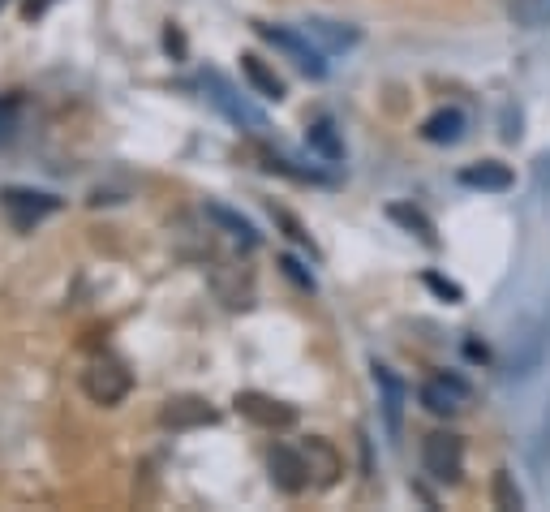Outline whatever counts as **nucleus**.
I'll list each match as a JSON object with an SVG mask.
<instances>
[{
    "label": "nucleus",
    "mask_w": 550,
    "mask_h": 512,
    "mask_svg": "<svg viewBox=\"0 0 550 512\" xmlns=\"http://www.w3.org/2000/svg\"><path fill=\"white\" fill-rule=\"evenodd\" d=\"M254 31L267 39L271 48H280L288 61H293L301 74H310V78H327V61H323V52H318L306 31H288V26H267V22H254Z\"/></svg>",
    "instance_id": "obj_1"
},
{
    "label": "nucleus",
    "mask_w": 550,
    "mask_h": 512,
    "mask_svg": "<svg viewBox=\"0 0 550 512\" xmlns=\"http://www.w3.org/2000/svg\"><path fill=\"white\" fill-rule=\"evenodd\" d=\"M0 207H5V216L13 229H35L39 220H48L52 211H61V198L48 194V190H22V186H9L0 190Z\"/></svg>",
    "instance_id": "obj_2"
},
{
    "label": "nucleus",
    "mask_w": 550,
    "mask_h": 512,
    "mask_svg": "<svg viewBox=\"0 0 550 512\" xmlns=\"http://www.w3.org/2000/svg\"><path fill=\"white\" fill-rule=\"evenodd\" d=\"M129 388H134V375H129L125 362H117V358H99L91 371L82 375V392L91 396L95 405H121Z\"/></svg>",
    "instance_id": "obj_3"
},
{
    "label": "nucleus",
    "mask_w": 550,
    "mask_h": 512,
    "mask_svg": "<svg viewBox=\"0 0 550 512\" xmlns=\"http://www.w3.org/2000/svg\"><path fill=\"white\" fill-rule=\"evenodd\" d=\"M422 465L434 482H460V474H465V444L447 431H434L422 444Z\"/></svg>",
    "instance_id": "obj_4"
},
{
    "label": "nucleus",
    "mask_w": 550,
    "mask_h": 512,
    "mask_svg": "<svg viewBox=\"0 0 550 512\" xmlns=\"http://www.w3.org/2000/svg\"><path fill=\"white\" fill-rule=\"evenodd\" d=\"M237 414L250 418L254 426H267V431H284V426L297 422V409L275 401V396H263V392H237Z\"/></svg>",
    "instance_id": "obj_5"
},
{
    "label": "nucleus",
    "mask_w": 550,
    "mask_h": 512,
    "mask_svg": "<svg viewBox=\"0 0 550 512\" xmlns=\"http://www.w3.org/2000/svg\"><path fill=\"white\" fill-rule=\"evenodd\" d=\"M267 469H271V482L280 487L284 495H297L310 487V469H306V457L301 448H288V444H275L271 457H267Z\"/></svg>",
    "instance_id": "obj_6"
},
{
    "label": "nucleus",
    "mask_w": 550,
    "mask_h": 512,
    "mask_svg": "<svg viewBox=\"0 0 550 512\" xmlns=\"http://www.w3.org/2000/svg\"><path fill=\"white\" fill-rule=\"evenodd\" d=\"M215 409L202 401V396H168L164 409H159V422L168 426V431H198V426H211Z\"/></svg>",
    "instance_id": "obj_7"
},
{
    "label": "nucleus",
    "mask_w": 550,
    "mask_h": 512,
    "mask_svg": "<svg viewBox=\"0 0 550 512\" xmlns=\"http://www.w3.org/2000/svg\"><path fill=\"white\" fill-rule=\"evenodd\" d=\"M469 401V383L465 379H456V375H439V379H430L422 383V405L430 409V414H456L460 405Z\"/></svg>",
    "instance_id": "obj_8"
},
{
    "label": "nucleus",
    "mask_w": 550,
    "mask_h": 512,
    "mask_svg": "<svg viewBox=\"0 0 550 512\" xmlns=\"http://www.w3.org/2000/svg\"><path fill=\"white\" fill-rule=\"evenodd\" d=\"M301 31H306V39L310 44L323 52V56H336V52H349L357 39H361V31L357 26H340V22H327V18H310L306 26H301Z\"/></svg>",
    "instance_id": "obj_9"
},
{
    "label": "nucleus",
    "mask_w": 550,
    "mask_h": 512,
    "mask_svg": "<svg viewBox=\"0 0 550 512\" xmlns=\"http://www.w3.org/2000/svg\"><path fill=\"white\" fill-rule=\"evenodd\" d=\"M301 457H306V469H310L314 487H331V482L340 478V469H344L340 452L331 448L327 439H306V444H301Z\"/></svg>",
    "instance_id": "obj_10"
},
{
    "label": "nucleus",
    "mask_w": 550,
    "mask_h": 512,
    "mask_svg": "<svg viewBox=\"0 0 550 512\" xmlns=\"http://www.w3.org/2000/svg\"><path fill=\"white\" fill-rule=\"evenodd\" d=\"M374 388H379V396H383V418H387V431L400 435V426H404V383L396 379L392 366L374 362Z\"/></svg>",
    "instance_id": "obj_11"
},
{
    "label": "nucleus",
    "mask_w": 550,
    "mask_h": 512,
    "mask_svg": "<svg viewBox=\"0 0 550 512\" xmlns=\"http://www.w3.org/2000/svg\"><path fill=\"white\" fill-rule=\"evenodd\" d=\"M512 181H516L512 168L499 164V160H482V164L460 168V186L482 190V194H503V190H512Z\"/></svg>",
    "instance_id": "obj_12"
},
{
    "label": "nucleus",
    "mask_w": 550,
    "mask_h": 512,
    "mask_svg": "<svg viewBox=\"0 0 550 512\" xmlns=\"http://www.w3.org/2000/svg\"><path fill=\"white\" fill-rule=\"evenodd\" d=\"M465 130H469V121L460 108H439L422 121V138L434 142V147H452V142L465 138Z\"/></svg>",
    "instance_id": "obj_13"
},
{
    "label": "nucleus",
    "mask_w": 550,
    "mask_h": 512,
    "mask_svg": "<svg viewBox=\"0 0 550 512\" xmlns=\"http://www.w3.org/2000/svg\"><path fill=\"white\" fill-rule=\"evenodd\" d=\"M202 87L211 91V99H215V104H220L233 121H241V125H258V130H263V117H258V112H254L250 104H241V99L233 95V87H228V82H224L220 74H207V78H202Z\"/></svg>",
    "instance_id": "obj_14"
},
{
    "label": "nucleus",
    "mask_w": 550,
    "mask_h": 512,
    "mask_svg": "<svg viewBox=\"0 0 550 512\" xmlns=\"http://www.w3.org/2000/svg\"><path fill=\"white\" fill-rule=\"evenodd\" d=\"M241 74L250 78V87H254L258 95H263V99H275V104H280V99H284V82L275 78V69H267L263 56L245 52V56H241Z\"/></svg>",
    "instance_id": "obj_15"
},
{
    "label": "nucleus",
    "mask_w": 550,
    "mask_h": 512,
    "mask_svg": "<svg viewBox=\"0 0 550 512\" xmlns=\"http://www.w3.org/2000/svg\"><path fill=\"white\" fill-rule=\"evenodd\" d=\"M387 216H392L404 233H413L417 241H422V246H430V250L439 246V233H434V224L426 220V211H417L413 203H392V207H387Z\"/></svg>",
    "instance_id": "obj_16"
},
{
    "label": "nucleus",
    "mask_w": 550,
    "mask_h": 512,
    "mask_svg": "<svg viewBox=\"0 0 550 512\" xmlns=\"http://www.w3.org/2000/svg\"><path fill=\"white\" fill-rule=\"evenodd\" d=\"M508 18L520 26V31H546L550 0H508Z\"/></svg>",
    "instance_id": "obj_17"
},
{
    "label": "nucleus",
    "mask_w": 550,
    "mask_h": 512,
    "mask_svg": "<svg viewBox=\"0 0 550 512\" xmlns=\"http://www.w3.org/2000/svg\"><path fill=\"white\" fill-rule=\"evenodd\" d=\"M207 220H215V224H220V229H224V233H233V237H241V241H245V246H254V241H258V233H254V224H250V220H245V216H237V211H233V207H224V203H207Z\"/></svg>",
    "instance_id": "obj_18"
},
{
    "label": "nucleus",
    "mask_w": 550,
    "mask_h": 512,
    "mask_svg": "<svg viewBox=\"0 0 550 512\" xmlns=\"http://www.w3.org/2000/svg\"><path fill=\"white\" fill-rule=\"evenodd\" d=\"M306 142H310V151H318L323 160H344V142H340V134H336V125L331 121H314L310 125V134H306Z\"/></svg>",
    "instance_id": "obj_19"
},
{
    "label": "nucleus",
    "mask_w": 550,
    "mask_h": 512,
    "mask_svg": "<svg viewBox=\"0 0 550 512\" xmlns=\"http://www.w3.org/2000/svg\"><path fill=\"white\" fill-rule=\"evenodd\" d=\"M490 495H495V508H503V512L525 508V495H520L516 478L508 474V469H499V474H495V487H490Z\"/></svg>",
    "instance_id": "obj_20"
},
{
    "label": "nucleus",
    "mask_w": 550,
    "mask_h": 512,
    "mask_svg": "<svg viewBox=\"0 0 550 512\" xmlns=\"http://www.w3.org/2000/svg\"><path fill=\"white\" fill-rule=\"evenodd\" d=\"M271 216H275V224H284V229H288V237H293V241H297V246H306L310 254H318V250H314V241H310V233H306V229H301V224H297L293 216H288V211H284V207H271Z\"/></svg>",
    "instance_id": "obj_21"
},
{
    "label": "nucleus",
    "mask_w": 550,
    "mask_h": 512,
    "mask_svg": "<svg viewBox=\"0 0 550 512\" xmlns=\"http://www.w3.org/2000/svg\"><path fill=\"white\" fill-rule=\"evenodd\" d=\"M18 130V99H0V142H9Z\"/></svg>",
    "instance_id": "obj_22"
},
{
    "label": "nucleus",
    "mask_w": 550,
    "mask_h": 512,
    "mask_svg": "<svg viewBox=\"0 0 550 512\" xmlns=\"http://www.w3.org/2000/svg\"><path fill=\"white\" fill-rule=\"evenodd\" d=\"M422 280H426V289H434V293H439V297H447V302H460V297H465V293H460V284H452V280H443V276H434V272H426Z\"/></svg>",
    "instance_id": "obj_23"
},
{
    "label": "nucleus",
    "mask_w": 550,
    "mask_h": 512,
    "mask_svg": "<svg viewBox=\"0 0 550 512\" xmlns=\"http://www.w3.org/2000/svg\"><path fill=\"white\" fill-rule=\"evenodd\" d=\"M280 267H284V276H293V280L301 284V289H314V280H310L306 272H301V263H297V259H280Z\"/></svg>",
    "instance_id": "obj_24"
},
{
    "label": "nucleus",
    "mask_w": 550,
    "mask_h": 512,
    "mask_svg": "<svg viewBox=\"0 0 550 512\" xmlns=\"http://www.w3.org/2000/svg\"><path fill=\"white\" fill-rule=\"evenodd\" d=\"M503 138H508V142H516V138H520V117L512 121V108H508V117H503Z\"/></svg>",
    "instance_id": "obj_25"
},
{
    "label": "nucleus",
    "mask_w": 550,
    "mask_h": 512,
    "mask_svg": "<svg viewBox=\"0 0 550 512\" xmlns=\"http://www.w3.org/2000/svg\"><path fill=\"white\" fill-rule=\"evenodd\" d=\"M465 353L473 362H486V345H477V340H465Z\"/></svg>",
    "instance_id": "obj_26"
},
{
    "label": "nucleus",
    "mask_w": 550,
    "mask_h": 512,
    "mask_svg": "<svg viewBox=\"0 0 550 512\" xmlns=\"http://www.w3.org/2000/svg\"><path fill=\"white\" fill-rule=\"evenodd\" d=\"M538 181H542V186L550 190V155H546V160L538 164Z\"/></svg>",
    "instance_id": "obj_27"
},
{
    "label": "nucleus",
    "mask_w": 550,
    "mask_h": 512,
    "mask_svg": "<svg viewBox=\"0 0 550 512\" xmlns=\"http://www.w3.org/2000/svg\"><path fill=\"white\" fill-rule=\"evenodd\" d=\"M164 44H168V52H172V48H177V52L185 48V44H181V35H177V31H172V26H168V35H164Z\"/></svg>",
    "instance_id": "obj_28"
},
{
    "label": "nucleus",
    "mask_w": 550,
    "mask_h": 512,
    "mask_svg": "<svg viewBox=\"0 0 550 512\" xmlns=\"http://www.w3.org/2000/svg\"><path fill=\"white\" fill-rule=\"evenodd\" d=\"M0 5H5V0H0Z\"/></svg>",
    "instance_id": "obj_29"
}]
</instances>
